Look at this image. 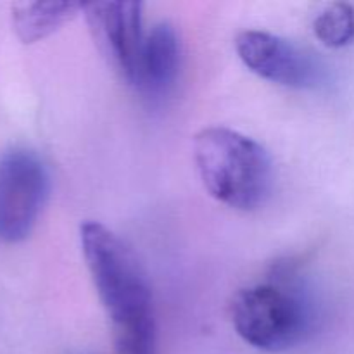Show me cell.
I'll return each instance as SVG.
<instances>
[{
	"label": "cell",
	"mask_w": 354,
	"mask_h": 354,
	"mask_svg": "<svg viewBox=\"0 0 354 354\" xmlns=\"http://www.w3.org/2000/svg\"><path fill=\"white\" fill-rule=\"evenodd\" d=\"M194 159L203 185L218 203L254 211L268 199L272 158L254 138L225 127L204 128L194 138Z\"/></svg>",
	"instance_id": "1"
},
{
	"label": "cell",
	"mask_w": 354,
	"mask_h": 354,
	"mask_svg": "<svg viewBox=\"0 0 354 354\" xmlns=\"http://www.w3.org/2000/svg\"><path fill=\"white\" fill-rule=\"evenodd\" d=\"M83 258L113 327L154 317L152 294L131 249L99 221L80 227Z\"/></svg>",
	"instance_id": "2"
},
{
	"label": "cell",
	"mask_w": 354,
	"mask_h": 354,
	"mask_svg": "<svg viewBox=\"0 0 354 354\" xmlns=\"http://www.w3.org/2000/svg\"><path fill=\"white\" fill-rule=\"evenodd\" d=\"M232 324L248 344L263 351H286L313 330L306 297L289 282H266L241 289L230 304Z\"/></svg>",
	"instance_id": "3"
},
{
	"label": "cell",
	"mask_w": 354,
	"mask_h": 354,
	"mask_svg": "<svg viewBox=\"0 0 354 354\" xmlns=\"http://www.w3.org/2000/svg\"><path fill=\"white\" fill-rule=\"evenodd\" d=\"M48 196V173L37 154L14 149L0 156V241L30 237Z\"/></svg>",
	"instance_id": "4"
},
{
	"label": "cell",
	"mask_w": 354,
	"mask_h": 354,
	"mask_svg": "<svg viewBox=\"0 0 354 354\" xmlns=\"http://www.w3.org/2000/svg\"><path fill=\"white\" fill-rule=\"evenodd\" d=\"M83 12L104 57L128 85H135L145 41L142 37V3H83Z\"/></svg>",
	"instance_id": "5"
},
{
	"label": "cell",
	"mask_w": 354,
	"mask_h": 354,
	"mask_svg": "<svg viewBox=\"0 0 354 354\" xmlns=\"http://www.w3.org/2000/svg\"><path fill=\"white\" fill-rule=\"evenodd\" d=\"M235 50L248 69L259 78L289 88H310L320 80L317 62L289 40L259 30L242 31Z\"/></svg>",
	"instance_id": "6"
},
{
	"label": "cell",
	"mask_w": 354,
	"mask_h": 354,
	"mask_svg": "<svg viewBox=\"0 0 354 354\" xmlns=\"http://www.w3.org/2000/svg\"><path fill=\"white\" fill-rule=\"evenodd\" d=\"M178 35L171 24H156L142 47L135 86H138V90L149 99H161L173 88L178 78Z\"/></svg>",
	"instance_id": "7"
},
{
	"label": "cell",
	"mask_w": 354,
	"mask_h": 354,
	"mask_svg": "<svg viewBox=\"0 0 354 354\" xmlns=\"http://www.w3.org/2000/svg\"><path fill=\"white\" fill-rule=\"evenodd\" d=\"M80 10H83V3L76 2L21 3L12 10L14 30L23 44H35L69 23Z\"/></svg>",
	"instance_id": "8"
},
{
	"label": "cell",
	"mask_w": 354,
	"mask_h": 354,
	"mask_svg": "<svg viewBox=\"0 0 354 354\" xmlns=\"http://www.w3.org/2000/svg\"><path fill=\"white\" fill-rule=\"evenodd\" d=\"M313 31L325 47H346L354 40V7L346 2L330 3L317 16Z\"/></svg>",
	"instance_id": "9"
},
{
	"label": "cell",
	"mask_w": 354,
	"mask_h": 354,
	"mask_svg": "<svg viewBox=\"0 0 354 354\" xmlns=\"http://www.w3.org/2000/svg\"><path fill=\"white\" fill-rule=\"evenodd\" d=\"M114 354H156L154 317L113 327Z\"/></svg>",
	"instance_id": "10"
}]
</instances>
